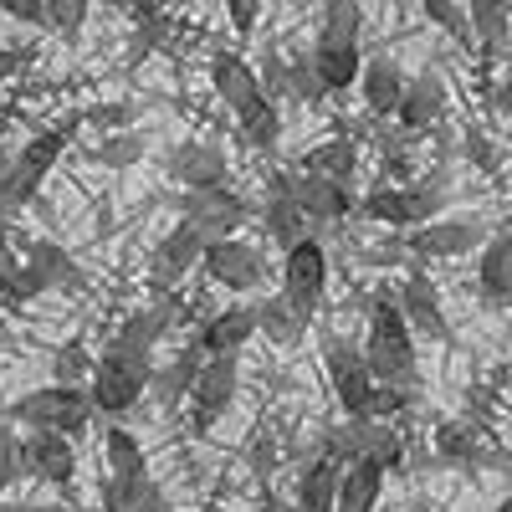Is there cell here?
<instances>
[{"instance_id": "obj_23", "label": "cell", "mask_w": 512, "mask_h": 512, "mask_svg": "<svg viewBox=\"0 0 512 512\" xmlns=\"http://www.w3.org/2000/svg\"><path fill=\"white\" fill-rule=\"evenodd\" d=\"M21 246H26L21 262H31L41 277H47L52 292H57V287H62V292H82V287H88V272L72 262L67 246H57V241H21Z\"/></svg>"}, {"instance_id": "obj_16", "label": "cell", "mask_w": 512, "mask_h": 512, "mask_svg": "<svg viewBox=\"0 0 512 512\" xmlns=\"http://www.w3.org/2000/svg\"><path fill=\"white\" fill-rule=\"evenodd\" d=\"M200 251H205V236L190 221H175V226L164 231V241L154 246V262H149L154 287L159 292H175V282H185V272L200 267Z\"/></svg>"}, {"instance_id": "obj_49", "label": "cell", "mask_w": 512, "mask_h": 512, "mask_svg": "<svg viewBox=\"0 0 512 512\" xmlns=\"http://www.w3.org/2000/svg\"><path fill=\"white\" fill-rule=\"evenodd\" d=\"M492 512H512V497H502V502H497V507H492Z\"/></svg>"}, {"instance_id": "obj_25", "label": "cell", "mask_w": 512, "mask_h": 512, "mask_svg": "<svg viewBox=\"0 0 512 512\" xmlns=\"http://www.w3.org/2000/svg\"><path fill=\"white\" fill-rule=\"evenodd\" d=\"M384 497V472L374 461H354L338 472V497H333V512H374Z\"/></svg>"}, {"instance_id": "obj_12", "label": "cell", "mask_w": 512, "mask_h": 512, "mask_svg": "<svg viewBox=\"0 0 512 512\" xmlns=\"http://www.w3.org/2000/svg\"><path fill=\"white\" fill-rule=\"evenodd\" d=\"M395 308H400V318H405V328H410V338L420 333V338H431V344H446L451 338V323H446V303H441V287L431 282V272H410L405 282H400V297H395Z\"/></svg>"}, {"instance_id": "obj_28", "label": "cell", "mask_w": 512, "mask_h": 512, "mask_svg": "<svg viewBox=\"0 0 512 512\" xmlns=\"http://www.w3.org/2000/svg\"><path fill=\"white\" fill-rule=\"evenodd\" d=\"M256 216H262V231H267V241L272 246H282V251H292L297 241H313V221L303 216V210H297L292 200H282V195H267V205L256 210Z\"/></svg>"}, {"instance_id": "obj_26", "label": "cell", "mask_w": 512, "mask_h": 512, "mask_svg": "<svg viewBox=\"0 0 512 512\" xmlns=\"http://www.w3.org/2000/svg\"><path fill=\"white\" fill-rule=\"evenodd\" d=\"M303 175H318V180H333V185H349L354 190V175H359V149H354V139H328V144H318V149H308L303 154Z\"/></svg>"}, {"instance_id": "obj_40", "label": "cell", "mask_w": 512, "mask_h": 512, "mask_svg": "<svg viewBox=\"0 0 512 512\" xmlns=\"http://www.w3.org/2000/svg\"><path fill=\"white\" fill-rule=\"evenodd\" d=\"M425 21H436L441 31H451L456 41H466V47H472V31H466V11L461 6H451V0H425Z\"/></svg>"}, {"instance_id": "obj_20", "label": "cell", "mask_w": 512, "mask_h": 512, "mask_svg": "<svg viewBox=\"0 0 512 512\" xmlns=\"http://www.w3.org/2000/svg\"><path fill=\"white\" fill-rule=\"evenodd\" d=\"M308 67H313V77H318L323 98H333V93H349L354 82H359V67H364V57H359V41H313Z\"/></svg>"}, {"instance_id": "obj_22", "label": "cell", "mask_w": 512, "mask_h": 512, "mask_svg": "<svg viewBox=\"0 0 512 512\" xmlns=\"http://www.w3.org/2000/svg\"><path fill=\"white\" fill-rule=\"evenodd\" d=\"M477 287L492 308H502L512 297V236L507 231H492L482 256H477Z\"/></svg>"}, {"instance_id": "obj_17", "label": "cell", "mask_w": 512, "mask_h": 512, "mask_svg": "<svg viewBox=\"0 0 512 512\" xmlns=\"http://www.w3.org/2000/svg\"><path fill=\"white\" fill-rule=\"evenodd\" d=\"M16 461H21V472L26 477H41V482H52V487H67L77 477V451L67 436H41L31 431V441L16 446Z\"/></svg>"}, {"instance_id": "obj_48", "label": "cell", "mask_w": 512, "mask_h": 512, "mask_svg": "<svg viewBox=\"0 0 512 512\" xmlns=\"http://www.w3.org/2000/svg\"><path fill=\"white\" fill-rule=\"evenodd\" d=\"M11 256H16V241H11V226H6V221H0V267H6V262H11Z\"/></svg>"}, {"instance_id": "obj_19", "label": "cell", "mask_w": 512, "mask_h": 512, "mask_svg": "<svg viewBox=\"0 0 512 512\" xmlns=\"http://www.w3.org/2000/svg\"><path fill=\"white\" fill-rule=\"evenodd\" d=\"M405 82H410V72H405L390 52H379V57H369V62L359 67V82H354V88L364 93V108H369L374 118H395Z\"/></svg>"}, {"instance_id": "obj_44", "label": "cell", "mask_w": 512, "mask_h": 512, "mask_svg": "<svg viewBox=\"0 0 512 512\" xmlns=\"http://www.w3.org/2000/svg\"><path fill=\"white\" fill-rule=\"evenodd\" d=\"M0 11L21 26H47V6H41V0H0Z\"/></svg>"}, {"instance_id": "obj_10", "label": "cell", "mask_w": 512, "mask_h": 512, "mask_svg": "<svg viewBox=\"0 0 512 512\" xmlns=\"http://www.w3.org/2000/svg\"><path fill=\"white\" fill-rule=\"evenodd\" d=\"M492 236V226L482 216H446V221H425L410 231L405 251L420 256V262H451V256H466V251H482Z\"/></svg>"}, {"instance_id": "obj_38", "label": "cell", "mask_w": 512, "mask_h": 512, "mask_svg": "<svg viewBox=\"0 0 512 512\" xmlns=\"http://www.w3.org/2000/svg\"><path fill=\"white\" fill-rule=\"evenodd\" d=\"M52 384H72V390H82V384H88V374H93V354L77 344V338H67V344L52 354Z\"/></svg>"}, {"instance_id": "obj_41", "label": "cell", "mask_w": 512, "mask_h": 512, "mask_svg": "<svg viewBox=\"0 0 512 512\" xmlns=\"http://www.w3.org/2000/svg\"><path fill=\"white\" fill-rule=\"evenodd\" d=\"M82 118L98 123L103 134H123V123H134V103H98V108H88Z\"/></svg>"}, {"instance_id": "obj_46", "label": "cell", "mask_w": 512, "mask_h": 512, "mask_svg": "<svg viewBox=\"0 0 512 512\" xmlns=\"http://www.w3.org/2000/svg\"><path fill=\"white\" fill-rule=\"evenodd\" d=\"M26 57L31 52H16V47H0V82H11L21 67H26Z\"/></svg>"}, {"instance_id": "obj_8", "label": "cell", "mask_w": 512, "mask_h": 512, "mask_svg": "<svg viewBox=\"0 0 512 512\" xmlns=\"http://www.w3.org/2000/svg\"><path fill=\"white\" fill-rule=\"evenodd\" d=\"M251 216H256V205L241 190H231V185H221V190H190L180 200V221H190L205 236V246L210 241H231Z\"/></svg>"}, {"instance_id": "obj_42", "label": "cell", "mask_w": 512, "mask_h": 512, "mask_svg": "<svg viewBox=\"0 0 512 512\" xmlns=\"http://www.w3.org/2000/svg\"><path fill=\"white\" fill-rule=\"evenodd\" d=\"M82 21H88V6H77V0H52L47 6V26L62 31V36H72Z\"/></svg>"}, {"instance_id": "obj_13", "label": "cell", "mask_w": 512, "mask_h": 512, "mask_svg": "<svg viewBox=\"0 0 512 512\" xmlns=\"http://www.w3.org/2000/svg\"><path fill=\"white\" fill-rule=\"evenodd\" d=\"M451 108V88H446V77L436 67H420L410 82H405V93H400V108H395V123L405 128V134H431V128L446 118Z\"/></svg>"}, {"instance_id": "obj_50", "label": "cell", "mask_w": 512, "mask_h": 512, "mask_svg": "<svg viewBox=\"0 0 512 512\" xmlns=\"http://www.w3.org/2000/svg\"><path fill=\"white\" fill-rule=\"evenodd\" d=\"M415 512H431V507H425V502H415Z\"/></svg>"}, {"instance_id": "obj_27", "label": "cell", "mask_w": 512, "mask_h": 512, "mask_svg": "<svg viewBox=\"0 0 512 512\" xmlns=\"http://www.w3.org/2000/svg\"><path fill=\"white\" fill-rule=\"evenodd\" d=\"M103 461H108V482H144L149 477V456L144 441L123 425H108L103 431Z\"/></svg>"}, {"instance_id": "obj_14", "label": "cell", "mask_w": 512, "mask_h": 512, "mask_svg": "<svg viewBox=\"0 0 512 512\" xmlns=\"http://www.w3.org/2000/svg\"><path fill=\"white\" fill-rule=\"evenodd\" d=\"M251 338H256V313H251V303H231V308H221V313L200 318L190 349H195L200 359H221V354H241Z\"/></svg>"}, {"instance_id": "obj_18", "label": "cell", "mask_w": 512, "mask_h": 512, "mask_svg": "<svg viewBox=\"0 0 512 512\" xmlns=\"http://www.w3.org/2000/svg\"><path fill=\"white\" fill-rule=\"evenodd\" d=\"M175 318H180V297L175 292H159L149 308H134L123 323H118V333H113V344H123V349H139V354H154V344L175 328Z\"/></svg>"}, {"instance_id": "obj_35", "label": "cell", "mask_w": 512, "mask_h": 512, "mask_svg": "<svg viewBox=\"0 0 512 512\" xmlns=\"http://www.w3.org/2000/svg\"><path fill=\"white\" fill-rule=\"evenodd\" d=\"M436 451H441V461H451V466H472V461L482 456L472 420H441V425H436Z\"/></svg>"}, {"instance_id": "obj_3", "label": "cell", "mask_w": 512, "mask_h": 512, "mask_svg": "<svg viewBox=\"0 0 512 512\" xmlns=\"http://www.w3.org/2000/svg\"><path fill=\"white\" fill-rule=\"evenodd\" d=\"M67 139H72V123L47 128V134H31V139L21 144V154H11L6 185H0V210H6V216H16L21 205L36 200V190L47 185V175H52V164L62 159Z\"/></svg>"}, {"instance_id": "obj_5", "label": "cell", "mask_w": 512, "mask_h": 512, "mask_svg": "<svg viewBox=\"0 0 512 512\" xmlns=\"http://www.w3.org/2000/svg\"><path fill=\"white\" fill-rule=\"evenodd\" d=\"M323 292H328V251H323V241L313 236V241H297L292 251H282V287H277V297L303 323L318 318Z\"/></svg>"}, {"instance_id": "obj_32", "label": "cell", "mask_w": 512, "mask_h": 512, "mask_svg": "<svg viewBox=\"0 0 512 512\" xmlns=\"http://www.w3.org/2000/svg\"><path fill=\"white\" fill-rule=\"evenodd\" d=\"M251 313H256V333H267L272 344H297V338H303V328H308L277 292H267L262 303H251Z\"/></svg>"}, {"instance_id": "obj_51", "label": "cell", "mask_w": 512, "mask_h": 512, "mask_svg": "<svg viewBox=\"0 0 512 512\" xmlns=\"http://www.w3.org/2000/svg\"><path fill=\"white\" fill-rule=\"evenodd\" d=\"M0 221H6V210H0Z\"/></svg>"}, {"instance_id": "obj_6", "label": "cell", "mask_w": 512, "mask_h": 512, "mask_svg": "<svg viewBox=\"0 0 512 512\" xmlns=\"http://www.w3.org/2000/svg\"><path fill=\"white\" fill-rule=\"evenodd\" d=\"M323 364H328V384H333V400H338V410H344V420H369L379 384L369 379V369L359 359V344H349L344 333H328L323 338Z\"/></svg>"}, {"instance_id": "obj_9", "label": "cell", "mask_w": 512, "mask_h": 512, "mask_svg": "<svg viewBox=\"0 0 512 512\" xmlns=\"http://www.w3.org/2000/svg\"><path fill=\"white\" fill-rule=\"evenodd\" d=\"M200 267L216 287H231V292H262L267 282V251L246 241V236H231V241H210L200 251Z\"/></svg>"}, {"instance_id": "obj_21", "label": "cell", "mask_w": 512, "mask_h": 512, "mask_svg": "<svg viewBox=\"0 0 512 512\" xmlns=\"http://www.w3.org/2000/svg\"><path fill=\"white\" fill-rule=\"evenodd\" d=\"M210 88H216V98L241 118L251 103H262V82H256V67L236 52H216V62H210Z\"/></svg>"}, {"instance_id": "obj_34", "label": "cell", "mask_w": 512, "mask_h": 512, "mask_svg": "<svg viewBox=\"0 0 512 512\" xmlns=\"http://www.w3.org/2000/svg\"><path fill=\"white\" fill-rule=\"evenodd\" d=\"M236 123H241V134H246L251 149H277V139H282V108H277L272 98L251 103Z\"/></svg>"}, {"instance_id": "obj_11", "label": "cell", "mask_w": 512, "mask_h": 512, "mask_svg": "<svg viewBox=\"0 0 512 512\" xmlns=\"http://www.w3.org/2000/svg\"><path fill=\"white\" fill-rule=\"evenodd\" d=\"M267 195L292 200L313 226L338 221V216H349V210H354V190H349V185H333V180L303 175V169H292V175H272V180H267Z\"/></svg>"}, {"instance_id": "obj_31", "label": "cell", "mask_w": 512, "mask_h": 512, "mask_svg": "<svg viewBox=\"0 0 512 512\" xmlns=\"http://www.w3.org/2000/svg\"><path fill=\"white\" fill-rule=\"evenodd\" d=\"M466 11V31H472V41H482V52L497 57L502 52V41H507V0H472V6H461Z\"/></svg>"}, {"instance_id": "obj_33", "label": "cell", "mask_w": 512, "mask_h": 512, "mask_svg": "<svg viewBox=\"0 0 512 512\" xmlns=\"http://www.w3.org/2000/svg\"><path fill=\"white\" fill-rule=\"evenodd\" d=\"M354 210H364V216L379 221V226H415L410 205H405V185H374L364 200H354Z\"/></svg>"}, {"instance_id": "obj_7", "label": "cell", "mask_w": 512, "mask_h": 512, "mask_svg": "<svg viewBox=\"0 0 512 512\" xmlns=\"http://www.w3.org/2000/svg\"><path fill=\"white\" fill-rule=\"evenodd\" d=\"M236 390H241V354H221V359H205L190 395H185V410H190V431L205 436L231 405H236Z\"/></svg>"}, {"instance_id": "obj_37", "label": "cell", "mask_w": 512, "mask_h": 512, "mask_svg": "<svg viewBox=\"0 0 512 512\" xmlns=\"http://www.w3.org/2000/svg\"><path fill=\"white\" fill-rule=\"evenodd\" d=\"M144 134H134V128H123V134H103L98 144H93V164H103V169H128V164H139L144 159Z\"/></svg>"}, {"instance_id": "obj_24", "label": "cell", "mask_w": 512, "mask_h": 512, "mask_svg": "<svg viewBox=\"0 0 512 512\" xmlns=\"http://www.w3.org/2000/svg\"><path fill=\"white\" fill-rule=\"evenodd\" d=\"M200 364H205V359H200L195 349H180L169 364L149 369V384H144V390H149L164 410H180L185 395H190V384H195V374H200Z\"/></svg>"}, {"instance_id": "obj_39", "label": "cell", "mask_w": 512, "mask_h": 512, "mask_svg": "<svg viewBox=\"0 0 512 512\" xmlns=\"http://www.w3.org/2000/svg\"><path fill=\"white\" fill-rule=\"evenodd\" d=\"M282 93H292L297 103H323V88H318V77L308 67V57H292L287 72H282Z\"/></svg>"}, {"instance_id": "obj_2", "label": "cell", "mask_w": 512, "mask_h": 512, "mask_svg": "<svg viewBox=\"0 0 512 512\" xmlns=\"http://www.w3.org/2000/svg\"><path fill=\"white\" fill-rule=\"evenodd\" d=\"M149 369H154V354H139V349H123L108 338V349L93 359V374H88V405L93 415H128L139 400H144V384H149Z\"/></svg>"}, {"instance_id": "obj_43", "label": "cell", "mask_w": 512, "mask_h": 512, "mask_svg": "<svg viewBox=\"0 0 512 512\" xmlns=\"http://www.w3.org/2000/svg\"><path fill=\"white\" fill-rule=\"evenodd\" d=\"M466 154H472V164L482 169V175H497V149L487 144V134H482L477 123L466 128Z\"/></svg>"}, {"instance_id": "obj_4", "label": "cell", "mask_w": 512, "mask_h": 512, "mask_svg": "<svg viewBox=\"0 0 512 512\" xmlns=\"http://www.w3.org/2000/svg\"><path fill=\"white\" fill-rule=\"evenodd\" d=\"M11 415L21 425H31V431L41 436H77L82 425L93 420V405H88V390H72V384H41V390H26Z\"/></svg>"}, {"instance_id": "obj_1", "label": "cell", "mask_w": 512, "mask_h": 512, "mask_svg": "<svg viewBox=\"0 0 512 512\" xmlns=\"http://www.w3.org/2000/svg\"><path fill=\"white\" fill-rule=\"evenodd\" d=\"M369 379L379 384V390H400V395H415L420 390V359H415V338L395 308V297L390 292H379L374 297V308H369V338H364V349H359Z\"/></svg>"}, {"instance_id": "obj_15", "label": "cell", "mask_w": 512, "mask_h": 512, "mask_svg": "<svg viewBox=\"0 0 512 512\" xmlns=\"http://www.w3.org/2000/svg\"><path fill=\"white\" fill-rule=\"evenodd\" d=\"M226 154L216 149V144H200V139H185V144H175L164 154V175L175 180V185H185V195L190 190H221L226 185Z\"/></svg>"}, {"instance_id": "obj_45", "label": "cell", "mask_w": 512, "mask_h": 512, "mask_svg": "<svg viewBox=\"0 0 512 512\" xmlns=\"http://www.w3.org/2000/svg\"><path fill=\"white\" fill-rule=\"evenodd\" d=\"M16 446L21 441H11L6 431H0V492H6L16 477H21V461H16Z\"/></svg>"}, {"instance_id": "obj_29", "label": "cell", "mask_w": 512, "mask_h": 512, "mask_svg": "<svg viewBox=\"0 0 512 512\" xmlns=\"http://www.w3.org/2000/svg\"><path fill=\"white\" fill-rule=\"evenodd\" d=\"M338 466L333 456H313L303 466V482H297V512H333V497H338Z\"/></svg>"}, {"instance_id": "obj_30", "label": "cell", "mask_w": 512, "mask_h": 512, "mask_svg": "<svg viewBox=\"0 0 512 512\" xmlns=\"http://www.w3.org/2000/svg\"><path fill=\"white\" fill-rule=\"evenodd\" d=\"M103 512H169V497L154 477H144V482H103Z\"/></svg>"}, {"instance_id": "obj_36", "label": "cell", "mask_w": 512, "mask_h": 512, "mask_svg": "<svg viewBox=\"0 0 512 512\" xmlns=\"http://www.w3.org/2000/svg\"><path fill=\"white\" fill-rule=\"evenodd\" d=\"M359 26H364L359 0H328L318 11V41H359Z\"/></svg>"}, {"instance_id": "obj_47", "label": "cell", "mask_w": 512, "mask_h": 512, "mask_svg": "<svg viewBox=\"0 0 512 512\" xmlns=\"http://www.w3.org/2000/svg\"><path fill=\"white\" fill-rule=\"evenodd\" d=\"M226 16H231V26H236V31H251L256 21H262V6H231Z\"/></svg>"}]
</instances>
